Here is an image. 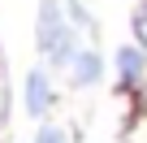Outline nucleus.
Returning <instances> with one entry per match:
<instances>
[{
  "instance_id": "1",
  "label": "nucleus",
  "mask_w": 147,
  "mask_h": 143,
  "mask_svg": "<svg viewBox=\"0 0 147 143\" xmlns=\"http://www.w3.org/2000/svg\"><path fill=\"white\" fill-rule=\"evenodd\" d=\"M74 43H78V39H74V30L65 22V5H61V0H43V5H39V52L61 69V65H74V56L82 52Z\"/></svg>"
},
{
  "instance_id": "2",
  "label": "nucleus",
  "mask_w": 147,
  "mask_h": 143,
  "mask_svg": "<svg viewBox=\"0 0 147 143\" xmlns=\"http://www.w3.org/2000/svg\"><path fill=\"white\" fill-rule=\"evenodd\" d=\"M48 104H52V83H48L43 69H35V74H26V113L30 117H43Z\"/></svg>"
},
{
  "instance_id": "3",
  "label": "nucleus",
  "mask_w": 147,
  "mask_h": 143,
  "mask_svg": "<svg viewBox=\"0 0 147 143\" xmlns=\"http://www.w3.org/2000/svg\"><path fill=\"white\" fill-rule=\"evenodd\" d=\"M69 69H74V87H95V83H100V74H104V61H100L91 48H82L78 56H74V65H69Z\"/></svg>"
},
{
  "instance_id": "4",
  "label": "nucleus",
  "mask_w": 147,
  "mask_h": 143,
  "mask_svg": "<svg viewBox=\"0 0 147 143\" xmlns=\"http://www.w3.org/2000/svg\"><path fill=\"white\" fill-rule=\"evenodd\" d=\"M117 74H121V83H138L143 78V48L138 43H121L117 48Z\"/></svg>"
},
{
  "instance_id": "5",
  "label": "nucleus",
  "mask_w": 147,
  "mask_h": 143,
  "mask_svg": "<svg viewBox=\"0 0 147 143\" xmlns=\"http://www.w3.org/2000/svg\"><path fill=\"white\" fill-rule=\"evenodd\" d=\"M35 143H69V130H65V126H43Z\"/></svg>"
},
{
  "instance_id": "6",
  "label": "nucleus",
  "mask_w": 147,
  "mask_h": 143,
  "mask_svg": "<svg viewBox=\"0 0 147 143\" xmlns=\"http://www.w3.org/2000/svg\"><path fill=\"white\" fill-rule=\"evenodd\" d=\"M134 30H138V43H143V56H147V5L134 13Z\"/></svg>"
}]
</instances>
